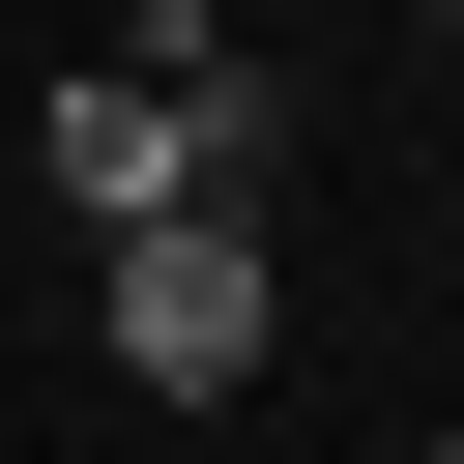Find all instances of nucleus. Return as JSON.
I'll list each match as a JSON object with an SVG mask.
<instances>
[{
  "label": "nucleus",
  "mask_w": 464,
  "mask_h": 464,
  "mask_svg": "<svg viewBox=\"0 0 464 464\" xmlns=\"http://www.w3.org/2000/svg\"><path fill=\"white\" fill-rule=\"evenodd\" d=\"M435 29H464V0H435Z\"/></svg>",
  "instance_id": "nucleus-3"
},
{
  "label": "nucleus",
  "mask_w": 464,
  "mask_h": 464,
  "mask_svg": "<svg viewBox=\"0 0 464 464\" xmlns=\"http://www.w3.org/2000/svg\"><path fill=\"white\" fill-rule=\"evenodd\" d=\"M87 319H116L145 406H232L290 348V261H261V203H174V232H87Z\"/></svg>",
  "instance_id": "nucleus-1"
},
{
  "label": "nucleus",
  "mask_w": 464,
  "mask_h": 464,
  "mask_svg": "<svg viewBox=\"0 0 464 464\" xmlns=\"http://www.w3.org/2000/svg\"><path fill=\"white\" fill-rule=\"evenodd\" d=\"M435 464H464V435H435Z\"/></svg>",
  "instance_id": "nucleus-2"
}]
</instances>
